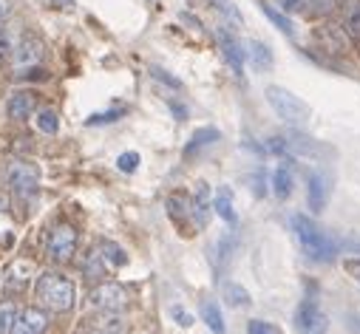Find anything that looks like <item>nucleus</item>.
I'll list each match as a JSON object with an SVG mask.
<instances>
[{
  "mask_svg": "<svg viewBox=\"0 0 360 334\" xmlns=\"http://www.w3.org/2000/svg\"><path fill=\"white\" fill-rule=\"evenodd\" d=\"M290 224H292V232H295V238H298V243H301V249L307 253L309 261H321V264L335 261L338 249H340L338 241H335L326 229H321L309 215L295 213V215L290 218Z\"/></svg>",
  "mask_w": 360,
  "mask_h": 334,
  "instance_id": "obj_1",
  "label": "nucleus"
},
{
  "mask_svg": "<svg viewBox=\"0 0 360 334\" xmlns=\"http://www.w3.org/2000/svg\"><path fill=\"white\" fill-rule=\"evenodd\" d=\"M37 300L51 312H71L77 303V286L60 272H43L34 283Z\"/></svg>",
  "mask_w": 360,
  "mask_h": 334,
  "instance_id": "obj_2",
  "label": "nucleus"
},
{
  "mask_svg": "<svg viewBox=\"0 0 360 334\" xmlns=\"http://www.w3.org/2000/svg\"><path fill=\"white\" fill-rule=\"evenodd\" d=\"M266 102H269V108L276 111V116L284 119L287 125H307L309 116H312L309 105L301 97H295L292 91L281 88V86H269L266 88Z\"/></svg>",
  "mask_w": 360,
  "mask_h": 334,
  "instance_id": "obj_3",
  "label": "nucleus"
},
{
  "mask_svg": "<svg viewBox=\"0 0 360 334\" xmlns=\"http://www.w3.org/2000/svg\"><path fill=\"white\" fill-rule=\"evenodd\" d=\"M6 182H9V187L18 193V196H34L37 193V187H40V171L32 164V161H23V159H15V161H9V167H6Z\"/></svg>",
  "mask_w": 360,
  "mask_h": 334,
  "instance_id": "obj_4",
  "label": "nucleus"
},
{
  "mask_svg": "<svg viewBox=\"0 0 360 334\" xmlns=\"http://www.w3.org/2000/svg\"><path fill=\"white\" fill-rule=\"evenodd\" d=\"M77 249V229L71 224H57L51 232H49V241H46V253L51 261L63 264V261H71Z\"/></svg>",
  "mask_w": 360,
  "mask_h": 334,
  "instance_id": "obj_5",
  "label": "nucleus"
},
{
  "mask_svg": "<svg viewBox=\"0 0 360 334\" xmlns=\"http://www.w3.org/2000/svg\"><path fill=\"white\" fill-rule=\"evenodd\" d=\"M88 303H91V309H97V312L117 314L128 306V292L120 283H100L91 289V295H88Z\"/></svg>",
  "mask_w": 360,
  "mask_h": 334,
  "instance_id": "obj_6",
  "label": "nucleus"
},
{
  "mask_svg": "<svg viewBox=\"0 0 360 334\" xmlns=\"http://www.w3.org/2000/svg\"><path fill=\"white\" fill-rule=\"evenodd\" d=\"M323 326H326V314H323L321 303L307 298L295 312V328L301 334H318V331H323Z\"/></svg>",
  "mask_w": 360,
  "mask_h": 334,
  "instance_id": "obj_7",
  "label": "nucleus"
},
{
  "mask_svg": "<svg viewBox=\"0 0 360 334\" xmlns=\"http://www.w3.org/2000/svg\"><path fill=\"white\" fill-rule=\"evenodd\" d=\"M216 40H219V46H221L224 60H227L230 68L236 71V76H241V74H244V51H241V43L227 32V26H219V29H216Z\"/></svg>",
  "mask_w": 360,
  "mask_h": 334,
  "instance_id": "obj_8",
  "label": "nucleus"
},
{
  "mask_svg": "<svg viewBox=\"0 0 360 334\" xmlns=\"http://www.w3.org/2000/svg\"><path fill=\"white\" fill-rule=\"evenodd\" d=\"M326 199H329V182L323 173L309 171L307 173V204L312 213H323L326 210Z\"/></svg>",
  "mask_w": 360,
  "mask_h": 334,
  "instance_id": "obj_9",
  "label": "nucleus"
},
{
  "mask_svg": "<svg viewBox=\"0 0 360 334\" xmlns=\"http://www.w3.org/2000/svg\"><path fill=\"white\" fill-rule=\"evenodd\" d=\"M12 57H15V65H18V71H23V68H32V65H37V62H40V57H43V43H40L37 37L26 34L20 43H15V51H12Z\"/></svg>",
  "mask_w": 360,
  "mask_h": 334,
  "instance_id": "obj_10",
  "label": "nucleus"
},
{
  "mask_svg": "<svg viewBox=\"0 0 360 334\" xmlns=\"http://www.w3.org/2000/svg\"><path fill=\"white\" fill-rule=\"evenodd\" d=\"M34 111H37V97L32 91H15L6 100V116L15 122H26Z\"/></svg>",
  "mask_w": 360,
  "mask_h": 334,
  "instance_id": "obj_11",
  "label": "nucleus"
},
{
  "mask_svg": "<svg viewBox=\"0 0 360 334\" xmlns=\"http://www.w3.org/2000/svg\"><path fill=\"white\" fill-rule=\"evenodd\" d=\"M49 328V314L43 309H26L18 314L9 334H43Z\"/></svg>",
  "mask_w": 360,
  "mask_h": 334,
  "instance_id": "obj_12",
  "label": "nucleus"
},
{
  "mask_svg": "<svg viewBox=\"0 0 360 334\" xmlns=\"http://www.w3.org/2000/svg\"><path fill=\"white\" fill-rule=\"evenodd\" d=\"M210 213H213L210 187H207L205 182H199V185H196V190H193V199H191V218L196 221V227H207Z\"/></svg>",
  "mask_w": 360,
  "mask_h": 334,
  "instance_id": "obj_13",
  "label": "nucleus"
},
{
  "mask_svg": "<svg viewBox=\"0 0 360 334\" xmlns=\"http://www.w3.org/2000/svg\"><path fill=\"white\" fill-rule=\"evenodd\" d=\"M79 334H125V323H122L117 314L103 312V317L88 320V326H85Z\"/></svg>",
  "mask_w": 360,
  "mask_h": 334,
  "instance_id": "obj_14",
  "label": "nucleus"
},
{
  "mask_svg": "<svg viewBox=\"0 0 360 334\" xmlns=\"http://www.w3.org/2000/svg\"><path fill=\"white\" fill-rule=\"evenodd\" d=\"M213 213L221 221L236 224V207H233V190L230 187H219V193L213 196Z\"/></svg>",
  "mask_w": 360,
  "mask_h": 334,
  "instance_id": "obj_15",
  "label": "nucleus"
},
{
  "mask_svg": "<svg viewBox=\"0 0 360 334\" xmlns=\"http://www.w3.org/2000/svg\"><path fill=\"white\" fill-rule=\"evenodd\" d=\"M292 187H295V176L290 171V164L284 161V164L276 167V173H273V190H276L278 199H290L292 196Z\"/></svg>",
  "mask_w": 360,
  "mask_h": 334,
  "instance_id": "obj_16",
  "label": "nucleus"
},
{
  "mask_svg": "<svg viewBox=\"0 0 360 334\" xmlns=\"http://www.w3.org/2000/svg\"><path fill=\"white\" fill-rule=\"evenodd\" d=\"M202 320L207 323V328H210L213 334H224V331H227L224 314H221V309H219L216 300H202Z\"/></svg>",
  "mask_w": 360,
  "mask_h": 334,
  "instance_id": "obj_17",
  "label": "nucleus"
},
{
  "mask_svg": "<svg viewBox=\"0 0 360 334\" xmlns=\"http://www.w3.org/2000/svg\"><path fill=\"white\" fill-rule=\"evenodd\" d=\"M261 12H264V18L273 23L278 32H284L287 37H295V26H292V20H290L287 12H281V9H276V6H269V4H261Z\"/></svg>",
  "mask_w": 360,
  "mask_h": 334,
  "instance_id": "obj_18",
  "label": "nucleus"
},
{
  "mask_svg": "<svg viewBox=\"0 0 360 334\" xmlns=\"http://www.w3.org/2000/svg\"><path fill=\"white\" fill-rule=\"evenodd\" d=\"M236 249H238V238L233 232H224L216 243V253H219V267H230L233 255H236Z\"/></svg>",
  "mask_w": 360,
  "mask_h": 334,
  "instance_id": "obj_19",
  "label": "nucleus"
},
{
  "mask_svg": "<svg viewBox=\"0 0 360 334\" xmlns=\"http://www.w3.org/2000/svg\"><path fill=\"white\" fill-rule=\"evenodd\" d=\"M32 272H34V269H32V264H23V261H20V264H15V267L6 272V286H9V289H23V286L29 283Z\"/></svg>",
  "mask_w": 360,
  "mask_h": 334,
  "instance_id": "obj_20",
  "label": "nucleus"
},
{
  "mask_svg": "<svg viewBox=\"0 0 360 334\" xmlns=\"http://www.w3.org/2000/svg\"><path fill=\"white\" fill-rule=\"evenodd\" d=\"M100 255H103V258H105V264H111V267H125V264H128L125 249H122V246H117L114 241H103V243H100Z\"/></svg>",
  "mask_w": 360,
  "mask_h": 334,
  "instance_id": "obj_21",
  "label": "nucleus"
},
{
  "mask_svg": "<svg viewBox=\"0 0 360 334\" xmlns=\"http://www.w3.org/2000/svg\"><path fill=\"white\" fill-rule=\"evenodd\" d=\"M105 258L100 255V249H91V253L85 255V264H82V272L88 278H105Z\"/></svg>",
  "mask_w": 360,
  "mask_h": 334,
  "instance_id": "obj_22",
  "label": "nucleus"
},
{
  "mask_svg": "<svg viewBox=\"0 0 360 334\" xmlns=\"http://www.w3.org/2000/svg\"><path fill=\"white\" fill-rule=\"evenodd\" d=\"M219 131L216 128H199L193 136H191V145L185 147V153H193V150H199V147H207V145H213V142H219Z\"/></svg>",
  "mask_w": 360,
  "mask_h": 334,
  "instance_id": "obj_23",
  "label": "nucleus"
},
{
  "mask_svg": "<svg viewBox=\"0 0 360 334\" xmlns=\"http://www.w3.org/2000/svg\"><path fill=\"white\" fill-rule=\"evenodd\" d=\"M343 26L352 37H360V0H349L343 12Z\"/></svg>",
  "mask_w": 360,
  "mask_h": 334,
  "instance_id": "obj_24",
  "label": "nucleus"
},
{
  "mask_svg": "<svg viewBox=\"0 0 360 334\" xmlns=\"http://www.w3.org/2000/svg\"><path fill=\"white\" fill-rule=\"evenodd\" d=\"M34 125H37L40 133H49V136H54V133L60 131V119H57V114L49 111V108H43V111L34 114Z\"/></svg>",
  "mask_w": 360,
  "mask_h": 334,
  "instance_id": "obj_25",
  "label": "nucleus"
},
{
  "mask_svg": "<svg viewBox=\"0 0 360 334\" xmlns=\"http://www.w3.org/2000/svg\"><path fill=\"white\" fill-rule=\"evenodd\" d=\"M213 4V9L227 20V23H233V26H241L244 23V18H241V12H238V6L233 4V0H210Z\"/></svg>",
  "mask_w": 360,
  "mask_h": 334,
  "instance_id": "obj_26",
  "label": "nucleus"
},
{
  "mask_svg": "<svg viewBox=\"0 0 360 334\" xmlns=\"http://www.w3.org/2000/svg\"><path fill=\"white\" fill-rule=\"evenodd\" d=\"M250 57H252L255 68H269V65H273V51H269V46H264L261 40L250 43Z\"/></svg>",
  "mask_w": 360,
  "mask_h": 334,
  "instance_id": "obj_27",
  "label": "nucleus"
},
{
  "mask_svg": "<svg viewBox=\"0 0 360 334\" xmlns=\"http://www.w3.org/2000/svg\"><path fill=\"white\" fill-rule=\"evenodd\" d=\"M18 306L12 300H0V334H9L15 320H18Z\"/></svg>",
  "mask_w": 360,
  "mask_h": 334,
  "instance_id": "obj_28",
  "label": "nucleus"
},
{
  "mask_svg": "<svg viewBox=\"0 0 360 334\" xmlns=\"http://www.w3.org/2000/svg\"><path fill=\"white\" fill-rule=\"evenodd\" d=\"M224 300H227L230 306H250V292H247L241 283H227Z\"/></svg>",
  "mask_w": 360,
  "mask_h": 334,
  "instance_id": "obj_29",
  "label": "nucleus"
},
{
  "mask_svg": "<svg viewBox=\"0 0 360 334\" xmlns=\"http://www.w3.org/2000/svg\"><path fill=\"white\" fill-rule=\"evenodd\" d=\"M167 213H170V218H185V215H191V204L185 201V196H170L167 199Z\"/></svg>",
  "mask_w": 360,
  "mask_h": 334,
  "instance_id": "obj_30",
  "label": "nucleus"
},
{
  "mask_svg": "<svg viewBox=\"0 0 360 334\" xmlns=\"http://www.w3.org/2000/svg\"><path fill=\"white\" fill-rule=\"evenodd\" d=\"M139 161H142L139 153H136V150H128V153H122V156L117 159V167H120L122 173H134L136 167H139Z\"/></svg>",
  "mask_w": 360,
  "mask_h": 334,
  "instance_id": "obj_31",
  "label": "nucleus"
},
{
  "mask_svg": "<svg viewBox=\"0 0 360 334\" xmlns=\"http://www.w3.org/2000/svg\"><path fill=\"white\" fill-rule=\"evenodd\" d=\"M247 334H281V328L276 323H266V320H250Z\"/></svg>",
  "mask_w": 360,
  "mask_h": 334,
  "instance_id": "obj_32",
  "label": "nucleus"
},
{
  "mask_svg": "<svg viewBox=\"0 0 360 334\" xmlns=\"http://www.w3.org/2000/svg\"><path fill=\"white\" fill-rule=\"evenodd\" d=\"M122 114H125L122 108H117V111H105V114H94L91 119H88V125H108V122H117Z\"/></svg>",
  "mask_w": 360,
  "mask_h": 334,
  "instance_id": "obj_33",
  "label": "nucleus"
},
{
  "mask_svg": "<svg viewBox=\"0 0 360 334\" xmlns=\"http://www.w3.org/2000/svg\"><path fill=\"white\" fill-rule=\"evenodd\" d=\"M150 76H153V79H159V82H165L167 88H182V82H179L176 76H170L167 71H162V68H150Z\"/></svg>",
  "mask_w": 360,
  "mask_h": 334,
  "instance_id": "obj_34",
  "label": "nucleus"
},
{
  "mask_svg": "<svg viewBox=\"0 0 360 334\" xmlns=\"http://www.w3.org/2000/svg\"><path fill=\"white\" fill-rule=\"evenodd\" d=\"M304 6H307V0H278V9L287 15H298L304 12Z\"/></svg>",
  "mask_w": 360,
  "mask_h": 334,
  "instance_id": "obj_35",
  "label": "nucleus"
},
{
  "mask_svg": "<svg viewBox=\"0 0 360 334\" xmlns=\"http://www.w3.org/2000/svg\"><path fill=\"white\" fill-rule=\"evenodd\" d=\"M170 314L179 320V326H185V328H188V326H193V317H191V314H188L182 306H173V309H170Z\"/></svg>",
  "mask_w": 360,
  "mask_h": 334,
  "instance_id": "obj_36",
  "label": "nucleus"
},
{
  "mask_svg": "<svg viewBox=\"0 0 360 334\" xmlns=\"http://www.w3.org/2000/svg\"><path fill=\"white\" fill-rule=\"evenodd\" d=\"M15 51V43H12V34L9 32H0V57H6Z\"/></svg>",
  "mask_w": 360,
  "mask_h": 334,
  "instance_id": "obj_37",
  "label": "nucleus"
},
{
  "mask_svg": "<svg viewBox=\"0 0 360 334\" xmlns=\"http://www.w3.org/2000/svg\"><path fill=\"white\" fill-rule=\"evenodd\" d=\"M12 18V0H0V23Z\"/></svg>",
  "mask_w": 360,
  "mask_h": 334,
  "instance_id": "obj_38",
  "label": "nucleus"
},
{
  "mask_svg": "<svg viewBox=\"0 0 360 334\" xmlns=\"http://www.w3.org/2000/svg\"><path fill=\"white\" fill-rule=\"evenodd\" d=\"M57 9H74V0H51Z\"/></svg>",
  "mask_w": 360,
  "mask_h": 334,
  "instance_id": "obj_39",
  "label": "nucleus"
}]
</instances>
